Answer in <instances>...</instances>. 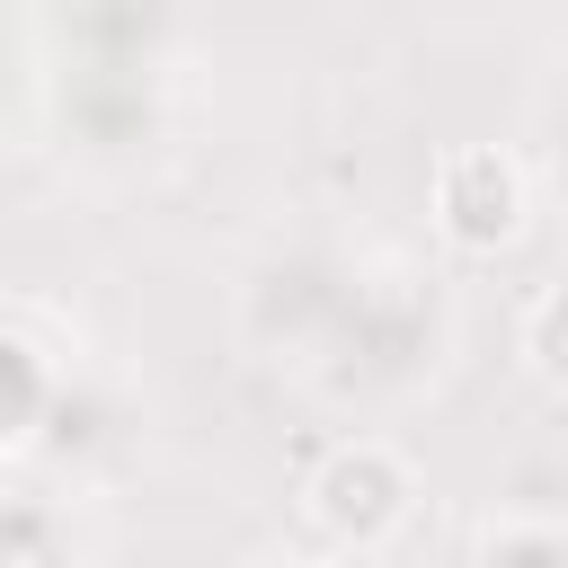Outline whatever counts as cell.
Segmentation results:
<instances>
[{
  "instance_id": "obj_1",
  "label": "cell",
  "mask_w": 568,
  "mask_h": 568,
  "mask_svg": "<svg viewBox=\"0 0 568 568\" xmlns=\"http://www.w3.org/2000/svg\"><path fill=\"white\" fill-rule=\"evenodd\" d=\"M311 515L337 532V541H382L399 515H408V470L382 453V444H346L320 462L311 479Z\"/></svg>"
},
{
  "instance_id": "obj_2",
  "label": "cell",
  "mask_w": 568,
  "mask_h": 568,
  "mask_svg": "<svg viewBox=\"0 0 568 568\" xmlns=\"http://www.w3.org/2000/svg\"><path fill=\"white\" fill-rule=\"evenodd\" d=\"M435 204H444V231L462 248H497L515 231V213H524V178L497 151H453L444 178H435Z\"/></svg>"
},
{
  "instance_id": "obj_3",
  "label": "cell",
  "mask_w": 568,
  "mask_h": 568,
  "mask_svg": "<svg viewBox=\"0 0 568 568\" xmlns=\"http://www.w3.org/2000/svg\"><path fill=\"white\" fill-rule=\"evenodd\" d=\"M532 364H541L550 382H568V293H550V302L532 311Z\"/></svg>"
}]
</instances>
